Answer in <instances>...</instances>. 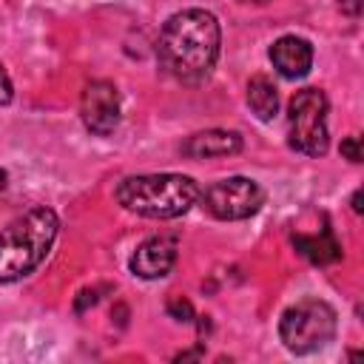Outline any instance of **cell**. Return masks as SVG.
<instances>
[{"mask_svg":"<svg viewBox=\"0 0 364 364\" xmlns=\"http://www.w3.org/2000/svg\"><path fill=\"white\" fill-rule=\"evenodd\" d=\"M108 287H91V290H80L77 293V299H74V310L77 313H82L85 307H94L97 301H100V293H105Z\"/></svg>","mask_w":364,"mask_h":364,"instance_id":"5bb4252c","label":"cell"},{"mask_svg":"<svg viewBox=\"0 0 364 364\" xmlns=\"http://www.w3.org/2000/svg\"><path fill=\"white\" fill-rule=\"evenodd\" d=\"M202 355V350H191V353H179L176 355V361H188V358H199Z\"/></svg>","mask_w":364,"mask_h":364,"instance_id":"ac0fdd59","label":"cell"},{"mask_svg":"<svg viewBox=\"0 0 364 364\" xmlns=\"http://www.w3.org/2000/svg\"><path fill=\"white\" fill-rule=\"evenodd\" d=\"M338 9L350 17H358L361 14V0H338Z\"/></svg>","mask_w":364,"mask_h":364,"instance_id":"e0dca14e","label":"cell"},{"mask_svg":"<svg viewBox=\"0 0 364 364\" xmlns=\"http://www.w3.org/2000/svg\"><path fill=\"white\" fill-rule=\"evenodd\" d=\"M6 182H9V173H6V171H3V168H0V191H3V188H6Z\"/></svg>","mask_w":364,"mask_h":364,"instance_id":"ffe728a7","label":"cell"},{"mask_svg":"<svg viewBox=\"0 0 364 364\" xmlns=\"http://www.w3.org/2000/svg\"><path fill=\"white\" fill-rule=\"evenodd\" d=\"M270 63L282 77L301 80L313 68V46L304 37L284 34L270 46Z\"/></svg>","mask_w":364,"mask_h":364,"instance_id":"9c48e42d","label":"cell"},{"mask_svg":"<svg viewBox=\"0 0 364 364\" xmlns=\"http://www.w3.org/2000/svg\"><path fill=\"white\" fill-rule=\"evenodd\" d=\"M341 156L350 159V162H361V136L341 139Z\"/></svg>","mask_w":364,"mask_h":364,"instance_id":"9a60e30c","label":"cell"},{"mask_svg":"<svg viewBox=\"0 0 364 364\" xmlns=\"http://www.w3.org/2000/svg\"><path fill=\"white\" fill-rule=\"evenodd\" d=\"M336 327H338V316L327 301L301 299L282 313L279 338L290 353L307 355V353L327 347L336 338Z\"/></svg>","mask_w":364,"mask_h":364,"instance_id":"277c9868","label":"cell"},{"mask_svg":"<svg viewBox=\"0 0 364 364\" xmlns=\"http://www.w3.org/2000/svg\"><path fill=\"white\" fill-rule=\"evenodd\" d=\"M168 316L176 318V321H193V304L185 299V296H171L168 304H165Z\"/></svg>","mask_w":364,"mask_h":364,"instance_id":"4fadbf2b","label":"cell"},{"mask_svg":"<svg viewBox=\"0 0 364 364\" xmlns=\"http://www.w3.org/2000/svg\"><path fill=\"white\" fill-rule=\"evenodd\" d=\"M219 46V20L205 9H182L165 20L156 40V60L176 82L199 85L213 74Z\"/></svg>","mask_w":364,"mask_h":364,"instance_id":"6da1fadb","label":"cell"},{"mask_svg":"<svg viewBox=\"0 0 364 364\" xmlns=\"http://www.w3.org/2000/svg\"><path fill=\"white\" fill-rule=\"evenodd\" d=\"M196 179L185 173H136L117 185V202L148 219H176L199 202Z\"/></svg>","mask_w":364,"mask_h":364,"instance_id":"3957f363","label":"cell"},{"mask_svg":"<svg viewBox=\"0 0 364 364\" xmlns=\"http://www.w3.org/2000/svg\"><path fill=\"white\" fill-rule=\"evenodd\" d=\"M253 3H262V0H253Z\"/></svg>","mask_w":364,"mask_h":364,"instance_id":"44dd1931","label":"cell"},{"mask_svg":"<svg viewBox=\"0 0 364 364\" xmlns=\"http://www.w3.org/2000/svg\"><path fill=\"white\" fill-rule=\"evenodd\" d=\"M327 97L321 88H301L287 102V142L304 156H324L327 134Z\"/></svg>","mask_w":364,"mask_h":364,"instance_id":"5b68a950","label":"cell"},{"mask_svg":"<svg viewBox=\"0 0 364 364\" xmlns=\"http://www.w3.org/2000/svg\"><path fill=\"white\" fill-rule=\"evenodd\" d=\"M199 199H202V208L213 219L239 222V219L253 216L264 205V191L250 176H228V179L208 185L205 193H199Z\"/></svg>","mask_w":364,"mask_h":364,"instance_id":"8992f818","label":"cell"},{"mask_svg":"<svg viewBox=\"0 0 364 364\" xmlns=\"http://www.w3.org/2000/svg\"><path fill=\"white\" fill-rule=\"evenodd\" d=\"M80 117L91 134H97V136L114 134V128L119 125V91H117V85L108 80H91L80 97Z\"/></svg>","mask_w":364,"mask_h":364,"instance_id":"52a82bcc","label":"cell"},{"mask_svg":"<svg viewBox=\"0 0 364 364\" xmlns=\"http://www.w3.org/2000/svg\"><path fill=\"white\" fill-rule=\"evenodd\" d=\"M350 205H353V210H355V213H361V191H355V193H353V202H350Z\"/></svg>","mask_w":364,"mask_h":364,"instance_id":"d6986e66","label":"cell"},{"mask_svg":"<svg viewBox=\"0 0 364 364\" xmlns=\"http://www.w3.org/2000/svg\"><path fill=\"white\" fill-rule=\"evenodd\" d=\"M242 151V136L236 131H222V128H210V131H199L191 134L182 142V154L191 159H210V156H230Z\"/></svg>","mask_w":364,"mask_h":364,"instance_id":"30bf717a","label":"cell"},{"mask_svg":"<svg viewBox=\"0 0 364 364\" xmlns=\"http://www.w3.org/2000/svg\"><path fill=\"white\" fill-rule=\"evenodd\" d=\"M11 97H14V88H11V80H9V74H6V68L0 65V105H6V102H11Z\"/></svg>","mask_w":364,"mask_h":364,"instance_id":"2e32d148","label":"cell"},{"mask_svg":"<svg viewBox=\"0 0 364 364\" xmlns=\"http://www.w3.org/2000/svg\"><path fill=\"white\" fill-rule=\"evenodd\" d=\"M247 108L262 122H270L279 114V91L264 74H256L247 80Z\"/></svg>","mask_w":364,"mask_h":364,"instance_id":"7c38bea8","label":"cell"},{"mask_svg":"<svg viewBox=\"0 0 364 364\" xmlns=\"http://www.w3.org/2000/svg\"><path fill=\"white\" fill-rule=\"evenodd\" d=\"M60 230V219L51 208L40 205L0 230V284L28 276L51 250Z\"/></svg>","mask_w":364,"mask_h":364,"instance_id":"7a4b0ae2","label":"cell"},{"mask_svg":"<svg viewBox=\"0 0 364 364\" xmlns=\"http://www.w3.org/2000/svg\"><path fill=\"white\" fill-rule=\"evenodd\" d=\"M173 264H176V239L173 236L145 239L128 262L131 273L139 276V279H162V276L171 273Z\"/></svg>","mask_w":364,"mask_h":364,"instance_id":"ba28073f","label":"cell"},{"mask_svg":"<svg viewBox=\"0 0 364 364\" xmlns=\"http://www.w3.org/2000/svg\"><path fill=\"white\" fill-rule=\"evenodd\" d=\"M290 242H293V247H296L307 262H313V264H333V262L341 259V245L336 242V236H333L330 228H321V233H313V236H307V233H293Z\"/></svg>","mask_w":364,"mask_h":364,"instance_id":"8fae6325","label":"cell"}]
</instances>
